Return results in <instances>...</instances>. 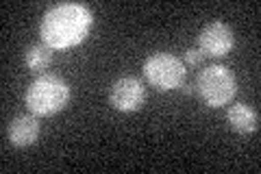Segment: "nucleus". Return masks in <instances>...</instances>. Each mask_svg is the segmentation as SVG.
I'll list each match as a JSON object with an SVG mask.
<instances>
[{"instance_id": "obj_7", "label": "nucleus", "mask_w": 261, "mask_h": 174, "mask_svg": "<svg viewBox=\"0 0 261 174\" xmlns=\"http://www.w3.org/2000/svg\"><path fill=\"white\" fill-rule=\"evenodd\" d=\"M42 133V124L39 118L33 113H20L9 122V129H7V137L15 148H29L39 139Z\"/></svg>"}, {"instance_id": "obj_5", "label": "nucleus", "mask_w": 261, "mask_h": 174, "mask_svg": "<svg viewBox=\"0 0 261 174\" xmlns=\"http://www.w3.org/2000/svg\"><path fill=\"white\" fill-rule=\"evenodd\" d=\"M196 44H198L196 48L205 57H211V59L226 57L235 46L233 29L224 22H209L207 27H202V31L198 33Z\"/></svg>"}, {"instance_id": "obj_10", "label": "nucleus", "mask_w": 261, "mask_h": 174, "mask_svg": "<svg viewBox=\"0 0 261 174\" xmlns=\"http://www.w3.org/2000/svg\"><path fill=\"white\" fill-rule=\"evenodd\" d=\"M202 61H205V55H202L198 48H187L185 51V65H190V68H198Z\"/></svg>"}, {"instance_id": "obj_1", "label": "nucleus", "mask_w": 261, "mask_h": 174, "mask_svg": "<svg viewBox=\"0 0 261 174\" xmlns=\"http://www.w3.org/2000/svg\"><path fill=\"white\" fill-rule=\"evenodd\" d=\"M92 27L94 15L87 7L79 3H63L44 13L39 24V37L53 51H65L83 44Z\"/></svg>"}, {"instance_id": "obj_8", "label": "nucleus", "mask_w": 261, "mask_h": 174, "mask_svg": "<svg viewBox=\"0 0 261 174\" xmlns=\"http://www.w3.org/2000/svg\"><path fill=\"white\" fill-rule=\"evenodd\" d=\"M226 122H228V127L240 135H252L259 131V115L246 103H235L228 107Z\"/></svg>"}, {"instance_id": "obj_4", "label": "nucleus", "mask_w": 261, "mask_h": 174, "mask_svg": "<svg viewBox=\"0 0 261 174\" xmlns=\"http://www.w3.org/2000/svg\"><path fill=\"white\" fill-rule=\"evenodd\" d=\"M144 77L159 92H170L185 83V63L170 53H154L144 61Z\"/></svg>"}, {"instance_id": "obj_6", "label": "nucleus", "mask_w": 261, "mask_h": 174, "mask_svg": "<svg viewBox=\"0 0 261 174\" xmlns=\"http://www.w3.org/2000/svg\"><path fill=\"white\" fill-rule=\"evenodd\" d=\"M144 103H146V87L135 77H122L109 89V105L122 113L140 111Z\"/></svg>"}, {"instance_id": "obj_9", "label": "nucleus", "mask_w": 261, "mask_h": 174, "mask_svg": "<svg viewBox=\"0 0 261 174\" xmlns=\"http://www.w3.org/2000/svg\"><path fill=\"white\" fill-rule=\"evenodd\" d=\"M53 63V48L44 44V41H37V44H31L27 51H24V65L31 72H44L48 70V65Z\"/></svg>"}, {"instance_id": "obj_11", "label": "nucleus", "mask_w": 261, "mask_h": 174, "mask_svg": "<svg viewBox=\"0 0 261 174\" xmlns=\"http://www.w3.org/2000/svg\"><path fill=\"white\" fill-rule=\"evenodd\" d=\"M181 89H183V94H187V96H190V94H194V87H192V85H187V83H183V85H181Z\"/></svg>"}, {"instance_id": "obj_3", "label": "nucleus", "mask_w": 261, "mask_h": 174, "mask_svg": "<svg viewBox=\"0 0 261 174\" xmlns=\"http://www.w3.org/2000/svg\"><path fill=\"white\" fill-rule=\"evenodd\" d=\"M196 92H198L200 101L211 109L228 105L238 94V81L235 74L226 68V65H209V68L200 70L198 79H196Z\"/></svg>"}, {"instance_id": "obj_2", "label": "nucleus", "mask_w": 261, "mask_h": 174, "mask_svg": "<svg viewBox=\"0 0 261 174\" xmlns=\"http://www.w3.org/2000/svg\"><path fill=\"white\" fill-rule=\"evenodd\" d=\"M29 111L37 118H50L63 111L70 103V85L57 74H42L29 85L24 94Z\"/></svg>"}]
</instances>
